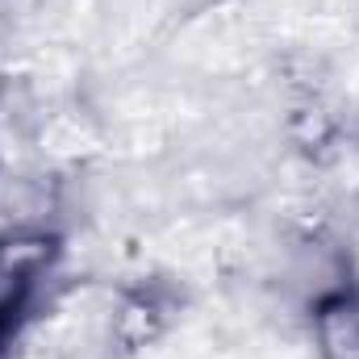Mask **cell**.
<instances>
[{"mask_svg": "<svg viewBox=\"0 0 359 359\" xmlns=\"http://www.w3.org/2000/svg\"><path fill=\"white\" fill-rule=\"evenodd\" d=\"M313 347L322 359H359V288L339 284L313 301Z\"/></svg>", "mask_w": 359, "mask_h": 359, "instance_id": "obj_2", "label": "cell"}, {"mask_svg": "<svg viewBox=\"0 0 359 359\" xmlns=\"http://www.w3.org/2000/svg\"><path fill=\"white\" fill-rule=\"evenodd\" d=\"M46 259H50L46 238H0V355L17 339V326L34 301Z\"/></svg>", "mask_w": 359, "mask_h": 359, "instance_id": "obj_1", "label": "cell"}]
</instances>
